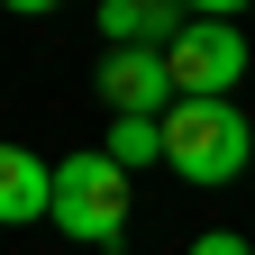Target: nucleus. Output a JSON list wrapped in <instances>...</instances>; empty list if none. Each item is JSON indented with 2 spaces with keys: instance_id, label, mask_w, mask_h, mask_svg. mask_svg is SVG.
<instances>
[{
  "instance_id": "nucleus-7",
  "label": "nucleus",
  "mask_w": 255,
  "mask_h": 255,
  "mask_svg": "<svg viewBox=\"0 0 255 255\" xmlns=\"http://www.w3.org/2000/svg\"><path fill=\"white\" fill-rule=\"evenodd\" d=\"M164 155V119H110V164H146Z\"/></svg>"
},
{
  "instance_id": "nucleus-5",
  "label": "nucleus",
  "mask_w": 255,
  "mask_h": 255,
  "mask_svg": "<svg viewBox=\"0 0 255 255\" xmlns=\"http://www.w3.org/2000/svg\"><path fill=\"white\" fill-rule=\"evenodd\" d=\"M55 219V164H37L27 146H0V228Z\"/></svg>"
},
{
  "instance_id": "nucleus-1",
  "label": "nucleus",
  "mask_w": 255,
  "mask_h": 255,
  "mask_svg": "<svg viewBox=\"0 0 255 255\" xmlns=\"http://www.w3.org/2000/svg\"><path fill=\"white\" fill-rule=\"evenodd\" d=\"M246 155H255V137H246V110L237 101H173V119H164V164L182 182H237Z\"/></svg>"
},
{
  "instance_id": "nucleus-8",
  "label": "nucleus",
  "mask_w": 255,
  "mask_h": 255,
  "mask_svg": "<svg viewBox=\"0 0 255 255\" xmlns=\"http://www.w3.org/2000/svg\"><path fill=\"white\" fill-rule=\"evenodd\" d=\"M182 255H255V246H246V237H237V228H201V237H191V246H182Z\"/></svg>"
},
{
  "instance_id": "nucleus-4",
  "label": "nucleus",
  "mask_w": 255,
  "mask_h": 255,
  "mask_svg": "<svg viewBox=\"0 0 255 255\" xmlns=\"http://www.w3.org/2000/svg\"><path fill=\"white\" fill-rule=\"evenodd\" d=\"M101 101L110 119H173V64L164 55H146V46H110L101 55Z\"/></svg>"
},
{
  "instance_id": "nucleus-2",
  "label": "nucleus",
  "mask_w": 255,
  "mask_h": 255,
  "mask_svg": "<svg viewBox=\"0 0 255 255\" xmlns=\"http://www.w3.org/2000/svg\"><path fill=\"white\" fill-rule=\"evenodd\" d=\"M55 228L82 237V246H119V228H128V164H110V146L55 164Z\"/></svg>"
},
{
  "instance_id": "nucleus-3",
  "label": "nucleus",
  "mask_w": 255,
  "mask_h": 255,
  "mask_svg": "<svg viewBox=\"0 0 255 255\" xmlns=\"http://www.w3.org/2000/svg\"><path fill=\"white\" fill-rule=\"evenodd\" d=\"M164 64H173V91L182 101H228V91L246 82V27L237 18H182V37L164 46Z\"/></svg>"
},
{
  "instance_id": "nucleus-6",
  "label": "nucleus",
  "mask_w": 255,
  "mask_h": 255,
  "mask_svg": "<svg viewBox=\"0 0 255 255\" xmlns=\"http://www.w3.org/2000/svg\"><path fill=\"white\" fill-rule=\"evenodd\" d=\"M173 37H182L173 0H101V46H146V55H164Z\"/></svg>"
}]
</instances>
